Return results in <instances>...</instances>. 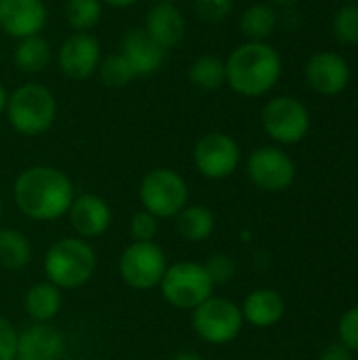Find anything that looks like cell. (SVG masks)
Masks as SVG:
<instances>
[{
  "mask_svg": "<svg viewBox=\"0 0 358 360\" xmlns=\"http://www.w3.org/2000/svg\"><path fill=\"white\" fill-rule=\"evenodd\" d=\"M51 57H53L51 44L42 34L17 40V46L13 51V61H15L17 70L23 74L44 72L46 65L51 63Z\"/></svg>",
  "mask_w": 358,
  "mask_h": 360,
  "instance_id": "cell-22",
  "label": "cell"
},
{
  "mask_svg": "<svg viewBox=\"0 0 358 360\" xmlns=\"http://www.w3.org/2000/svg\"><path fill=\"white\" fill-rule=\"evenodd\" d=\"M160 2H173V4H175L177 0H160Z\"/></svg>",
  "mask_w": 358,
  "mask_h": 360,
  "instance_id": "cell-40",
  "label": "cell"
},
{
  "mask_svg": "<svg viewBox=\"0 0 358 360\" xmlns=\"http://www.w3.org/2000/svg\"><path fill=\"white\" fill-rule=\"evenodd\" d=\"M68 219L70 226L74 228V232L89 240V238H97L103 232L110 230L112 226V209L110 205L97 196V194H78L68 211Z\"/></svg>",
  "mask_w": 358,
  "mask_h": 360,
  "instance_id": "cell-15",
  "label": "cell"
},
{
  "mask_svg": "<svg viewBox=\"0 0 358 360\" xmlns=\"http://www.w3.org/2000/svg\"><path fill=\"white\" fill-rule=\"evenodd\" d=\"M262 127L279 143H298L310 131V114L300 99L281 95L264 105Z\"/></svg>",
  "mask_w": 358,
  "mask_h": 360,
  "instance_id": "cell-9",
  "label": "cell"
},
{
  "mask_svg": "<svg viewBox=\"0 0 358 360\" xmlns=\"http://www.w3.org/2000/svg\"><path fill=\"white\" fill-rule=\"evenodd\" d=\"M331 32L342 44H358V4H344L335 11Z\"/></svg>",
  "mask_w": 358,
  "mask_h": 360,
  "instance_id": "cell-28",
  "label": "cell"
},
{
  "mask_svg": "<svg viewBox=\"0 0 358 360\" xmlns=\"http://www.w3.org/2000/svg\"><path fill=\"white\" fill-rule=\"evenodd\" d=\"M32 243L30 238L15 228H0V268L4 270H23L32 262Z\"/></svg>",
  "mask_w": 358,
  "mask_h": 360,
  "instance_id": "cell-24",
  "label": "cell"
},
{
  "mask_svg": "<svg viewBox=\"0 0 358 360\" xmlns=\"http://www.w3.org/2000/svg\"><path fill=\"white\" fill-rule=\"evenodd\" d=\"M97 72H99L101 82L106 86H110V89L129 86L137 78L135 70L131 68V63L120 53H112V55L103 57L101 63H99V68H97Z\"/></svg>",
  "mask_w": 358,
  "mask_h": 360,
  "instance_id": "cell-27",
  "label": "cell"
},
{
  "mask_svg": "<svg viewBox=\"0 0 358 360\" xmlns=\"http://www.w3.org/2000/svg\"><path fill=\"white\" fill-rule=\"evenodd\" d=\"M8 124L25 137L44 135L57 120V99L53 91L40 82H25L8 93Z\"/></svg>",
  "mask_w": 358,
  "mask_h": 360,
  "instance_id": "cell-4",
  "label": "cell"
},
{
  "mask_svg": "<svg viewBox=\"0 0 358 360\" xmlns=\"http://www.w3.org/2000/svg\"><path fill=\"white\" fill-rule=\"evenodd\" d=\"M205 270L207 274L211 276L213 285H226L234 278L236 274V264L230 255H224V253H215L207 259L205 264Z\"/></svg>",
  "mask_w": 358,
  "mask_h": 360,
  "instance_id": "cell-30",
  "label": "cell"
},
{
  "mask_svg": "<svg viewBox=\"0 0 358 360\" xmlns=\"http://www.w3.org/2000/svg\"><path fill=\"white\" fill-rule=\"evenodd\" d=\"M44 0H0V30L11 38L36 36L46 25Z\"/></svg>",
  "mask_w": 358,
  "mask_h": 360,
  "instance_id": "cell-14",
  "label": "cell"
},
{
  "mask_svg": "<svg viewBox=\"0 0 358 360\" xmlns=\"http://www.w3.org/2000/svg\"><path fill=\"white\" fill-rule=\"evenodd\" d=\"M241 308L226 297H209L192 310V329L194 333L213 346L230 344L238 338L243 329Z\"/></svg>",
  "mask_w": 358,
  "mask_h": 360,
  "instance_id": "cell-7",
  "label": "cell"
},
{
  "mask_svg": "<svg viewBox=\"0 0 358 360\" xmlns=\"http://www.w3.org/2000/svg\"><path fill=\"white\" fill-rule=\"evenodd\" d=\"M6 101H8V91H6L4 84L0 82V116H2L4 110H6Z\"/></svg>",
  "mask_w": 358,
  "mask_h": 360,
  "instance_id": "cell-37",
  "label": "cell"
},
{
  "mask_svg": "<svg viewBox=\"0 0 358 360\" xmlns=\"http://www.w3.org/2000/svg\"><path fill=\"white\" fill-rule=\"evenodd\" d=\"M319 360H352V352L342 342L340 344H329L321 352V359Z\"/></svg>",
  "mask_w": 358,
  "mask_h": 360,
  "instance_id": "cell-34",
  "label": "cell"
},
{
  "mask_svg": "<svg viewBox=\"0 0 358 360\" xmlns=\"http://www.w3.org/2000/svg\"><path fill=\"white\" fill-rule=\"evenodd\" d=\"M139 0H101V4H108V6H114V8H129L133 4H137Z\"/></svg>",
  "mask_w": 358,
  "mask_h": 360,
  "instance_id": "cell-35",
  "label": "cell"
},
{
  "mask_svg": "<svg viewBox=\"0 0 358 360\" xmlns=\"http://www.w3.org/2000/svg\"><path fill=\"white\" fill-rule=\"evenodd\" d=\"M101 63V46L89 32H74L57 51V65L70 80L91 78Z\"/></svg>",
  "mask_w": 358,
  "mask_h": 360,
  "instance_id": "cell-12",
  "label": "cell"
},
{
  "mask_svg": "<svg viewBox=\"0 0 358 360\" xmlns=\"http://www.w3.org/2000/svg\"><path fill=\"white\" fill-rule=\"evenodd\" d=\"M97 268V255L91 243L80 236H68L53 243L42 262V270L49 283L57 289H80L84 287Z\"/></svg>",
  "mask_w": 358,
  "mask_h": 360,
  "instance_id": "cell-3",
  "label": "cell"
},
{
  "mask_svg": "<svg viewBox=\"0 0 358 360\" xmlns=\"http://www.w3.org/2000/svg\"><path fill=\"white\" fill-rule=\"evenodd\" d=\"M103 4L101 0H68L65 2V21L76 32H89L101 19Z\"/></svg>",
  "mask_w": 358,
  "mask_h": 360,
  "instance_id": "cell-26",
  "label": "cell"
},
{
  "mask_svg": "<svg viewBox=\"0 0 358 360\" xmlns=\"http://www.w3.org/2000/svg\"><path fill=\"white\" fill-rule=\"evenodd\" d=\"M160 293L167 304L177 310H194L213 295V281L205 270V264L175 262L167 268L160 281Z\"/></svg>",
  "mask_w": 358,
  "mask_h": 360,
  "instance_id": "cell-6",
  "label": "cell"
},
{
  "mask_svg": "<svg viewBox=\"0 0 358 360\" xmlns=\"http://www.w3.org/2000/svg\"><path fill=\"white\" fill-rule=\"evenodd\" d=\"M270 2H274V4H281V6H293V4H298L300 0H270Z\"/></svg>",
  "mask_w": 358,
  "mask_h": 360,
  "instance_id": "cell-38",
  "label": "cell"
},
{
  "mask_svg": "<svg viewBox=\"0 0 358 360\" xmlns=\"http://www.w3.org/2000/svg\"><path fill=\"white\" fill-rule=\"evenodd\" d=\"M167 255L165 251L152 243H131L118 262L120 278L127 287L135 291H150L160 285L167 272Z\"/></svg>",
  "mask_w": 358,
  "mask_h": 360,
  "instance_id": "cell-8",
  "label": "cell"
},
{
  "mask_svg": "<svg viewBox=\"0 0 358 360\" xmlns=\"http://www.w3.org/2000/svg\"><path fill=\"white\" fill-rule=\"evenodd\" d=\"M243 321H247L253 327L266 329L276 325L285 314V302L283 297L272 289H255L249 293L243 302Z\"/></svg>",
  "mask_w": 358,
  "mask_h": 360,
  "instance_id": "cell-19",
  "label": "cell"
},
{
  "mask_svg": "<svg viewBox=\"0 0 358 360\" xmlns=\"http://www.w3.org/2000/svg\"><path fill=\"white\" fill-rule=\"evenodd\" d=\"M65 352V340L51 323H32L17 338L15 360H61Z\"/></svg>",
  "mask_w": 358,
  "mask_h": 360,
  "instance_id": "cell-16",
  "label": "cell"
},
{
  "mask_svg": "<svg viewBox=\"0 0 358 360\" xmlns=\"http://www.w3.org/2000/svg\"><path fill=\"white\" fill-rule=\"evenodd\" d=\"M188 80L198 91H217L226 84V63L215 55H198L190 63Z\"/></svg>",
  "mask_w": 358,
  "mask_h": 360,
  "instance_id": "cell-25",
  "label": "cell"
},
{
  "mask_svg": "<svg viewBox=\"0 0 358 360\" xmlns=\"http://www.w3.org/2000/svg\"><path fill=\"white\" fill-rule=\"evenodd\" d=\"M194 11L203 21L219 23L232 13V0H194Z\"/></svg>",
  "mask_w": 358,
  "mask_h": 360,
  "instance_id": "cell-31",
  "label": "cell"
},
{
  "mask_svg": "<svg viewBox=\"0 0 358 360\" xmlns=\"http://www.w3.org/2000/svg\"><path fill=\"white\" fill-rule=\"evenodd\" d=\"M17 329L11 325V321L0 316V360L17 359Z\"/></svg>",
  "mask_w": 358,
  "mask_h": 360,
  "instance_id": "cell-33",
  "label": "cell"
},
{
  "mask_svg": "<svg viewBox=\"0 0 358 360\" xmlns=\"http://www.w3.org/2000/svg\"><path fill=\"white\" fill-rule=\"evenodd\" d=\"M226 63V84L243 97H262L270 93L283 76V59L268 42L238 44Z\"/></svg>",
  "mask_w": 358,
  "mask_h": 360,
  "instance_id": "cell-2",
  "label": "cell"
},
{
  "mask_svg": "<svg viewBox=\"0 0 358 360\" xmlns=\"http://www.w3.org/2000/svg\"><path fill=\"white\" fill-rule=\"evenodd\" d=\"M346 4H354V0H346Z\"/></svg>",
  "mask_w": 358,
  "mask_h": 360,
  "instance_id": "cell-41",
  "label": "cell"
},
{
  "mask_svg": "<svg viewBox=\"0 0 358 360\" xmlns=\"http://www.w3.org/2000/svg\"><path fill=\"white\" fill-rule=\"evenodd\" d=\"M340 340L350 350L358 352V306L348 310L340 321Z\"/></svg>",
  "mask_w": 358,
  "mask_h": 360,
  "instance_id": "cell-32",
  "label": "cell"
},
{
  "mask_svg": "<svg viewBox=\"0 0 358 360\" xmlns=\"http://www.w3.org/2000/svg\"><path fill=\"white\" fill-rule=\"evenodd\" d=\"M76 190L72 179L49 165L23 169L13 184L15 207L34 221H55L68 215Z\"/></svg>",
  "mask_w": 358,
  "mask_h": 360,
  "instance_id": "cell-1",
  "label": "cell"
},
{
  "mask_svg": "<svg viewBox=\"0 0 358 360\" xmlns=\"http://www.w3.org/2000/svg\"><path fill=\"white\" fill-rule=\"evenodd\" d=\"M304 76L306 82L312 91H317L319 95H340L342 91H346V86L350 84V65L348 61L331 51H323L312 55L306 61L304 68Z\"/></svg>",
  "mask_w": 358,
  "mask_h": 360,
  "instance_id": "cell-13",
  "label": "cell"
},
{
  "mask_svg": "<svg viewBox=\"0 0 358 360\" xmlns=\"http://www.w3.org/2000/svg\"><path fill=\"white\" fill-rule=\"evenodd\" d=\"M129 234H131L133 243H152L158 234V219L154 215H150L148 211H137L131 217Z\"/></svg>",
  "mask_w": 358,
  "mask_h": 360,
  "instance_id": "cell-29",
  "label": "cell"
},
{
  "mask_svg": "<svg viewBox=\"0 0 358 360\" xmlns=\"http://www.w3.org/2000/svg\"><path fill=\"white\" fill-rule=\"evenodd\" d=\"M61 306H63L61 289H57L49 281L32 285L23 297V308L25 314L32 319V323H51L61 312Z\"/></svg>",
  "mask_w": 358,
  "mask_h": 360,
  "instance_id": "cell-20",
  "label": "cell"
},
{
  "mask_svg": "<svg viewBox=\"0 0 358 360\" xmlns=\"http://www.w3.org/2000/svg\"><path fill=\"white\" fill-rule=\"evenodd\" d=\"M175 228L186 243H203L215 230V215L205 205H186L175 217Z\"/></svg>",
  "mask_w": 358,
  "mask_h": 360,
  "instance_id": "cell-21",
  "label": "cell"
},
{
  "mask_svg": "<svg viewBox=\"0 0 358 360\" xmlns=\"http://www.w3.org/2000/svg\"><path fill=\"white\" fill-rule=\"evenodd\" d=\"M0 224H2V196H0Z\"/></svg>",
  "mask_w": 358,
  "mask_h": 360,
  "instance_id": "cell-39",
  "label": "cell"
},
{
  "mask_svg": "<svg viewBox=\"0 0 358 360\" xmlns=\"http://www.w3.org/2000/svg\"><path fill=\"white\" fill-rule=\"evenodd\" d=\"M279 25V13L272 4L257 2L243 11L241 32L249 42H266Z\"/></svg>",
  "mask_w": 358,
  "mask_h": 360,
  "instance_id": "cell-23",
  "label": "cell"
},
{
  "mask_svg": "<svg viewBox=\"0 0 358 360\" xmlns=\"http://www.w3.org/2000/svg\"><path fill=\"white\" fill-rule=\"evenodd\" d=\"M247 177L266 192H283L295 181V165L281 148L264 146L251 152L247 160Z\"/></svg>",
  "mask_w": 358,
  "mask_h": 360,
  "instance_id": "cell-11",
  "label": "cell"
},
{
  "mask_svg": "<svg viewBox=\"0 0 358 360\" xmlns=\"http://www.w3.org/2000/svg\"><path fill=\"white\" fill-rule=\"evenodd\" d=\"M135 70L137 76H150L154 72H158L165 63V49L154 42L143 27L139 30H131L127 32V36L120 42V51H118Z\"/></svg>",
  "mask_w": 358,
  "mask_h": 360,
  "instance_id": "cell-18",
  "label": "cell"
},
{
  "mask_svg": "<svg viewBox=\"0 0 358 360\" xmlns=\"http://www.w3.org/2000/svg\"><path fill=\"white\" fill-rule=\"evenodd\" d=\"M146 34L165 51L177 46L186 36V17L173 2H156L146 15Z\"/></svg>",
  "mask_w": 358,
  "mask_h": 360,
  "instance_id": "cell-17",
  "label": "cell"
},
{
  "mask_svg": "<svg viewBox=\"0 0 358 360\" xmlns=\"http://www.w3.org/2000/svg\"><path fill=\"white\" fill-rule=\"evenodd\" d=\"M190 188L181 173L169 167L148 171L139 184V202L156 219H171L188 205Z\"/></svg>",
  "mask_w": 358,
  "mask_h": 360,
  "instance_id": "cell-5",
  "label": "cell"
},
{
  "mask_svg": "<svg viewBox=\"0 0 358 360\" xmlns=\"http://www.w3.org/2000/svg\"><path fill=\"white\" fill-rule=\"evenodd\" d=\"M194 167L205 179H226L241 162V146L228 133L213 131L194 146Z\"/></svg>",
  "mask_w": 358,
  "mask_h": 360,
  "instance_id": "cell-10",
  "label": "cell"
},
{
  "mask_svg": "<svg viewBox=\"0 0 358 360\" xmlns=\"http://www.w3.org/2000/svg\"><path fill=\"white\" fill-rule=\"evenodd\" d=\"M171 360H205L198 352H192V350H186V352H179L175 354Z\"/></svg>",
  "mask_w": 358,
  "mask_h": 360,
  "instance_id": "cell-36",
  "label": "cell"
}]
</instances>
